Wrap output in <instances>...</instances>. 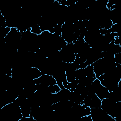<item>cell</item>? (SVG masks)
<instances>
[{"instance_id":"cell-1","label":"cell","mask_w":121,"mask_h":121,"mask_svg":"<svg viewBox=\"0 0 121 121\" xmlns=\"http://www.w3.org/2000/svg\"><path fill=\"white\" fill-rule=\"evenodd\" d=\"M101 103L102 100L96 95L91 87L88 91L87 95L80 104H84L90 108H95L100 107Z\"/></svg>"},{"instance_id":"cell-2","label":"cell","mask_w":121,"mask_h":121,"mask_svg":"<svg viewBox=\"0 0 121 121\" xmlns=\"http://www.w3.org/2000/svg\"><path fill=\"white\" fill-rule=\"evenodd\" d=\"M91 88L101 100L110 96V92L106 87L101 84L100 81L97 78L93 81Z\"/></svg>"},{"instance_id":"cell-3","label":"cell","mask_w":121,"mask_h":121,"mask_svg":"<svg viewBox=\"0 0 121 121\" xmlns=\"http://www.w3.org/2000/svg\"><path fill=\"white\" fill-rule=\"evenodd\" d=\"M34 83L37 86H48L57 84L56 79L52 75L43 74L38 78L33 80Z\"/></svg>"},{"instance_id":"cell-4","label":"cell","mask_w":121,"mask_h":121,"mask_svg":"<svg viewBox=\"0 0 121 121\" xmlns=\"http://www.w3.org/2000/svg\"><path fill=\"white\" fill-rule=\"evenodd\" d=\"M60 89L61 88L57 84L47 86V91L49 93H52V94L57 93L60 90Z\"/></svg>"},{"instance_id":"cell-5","label":"cell","mask_w":121,"mask_h":121,"mask_svg":"<svg viewBox=\"0 0 121 121\" xmlns=\"http://www.w3.org/2000/svg\"><path fill=\"white\" fill-rule=\"evenodd\" d=\"M30 32L33 34L37 35H39L42 33V31L40 29V26L38 24H34L33 26H30Z\"/></svg>"}]
</instances>
